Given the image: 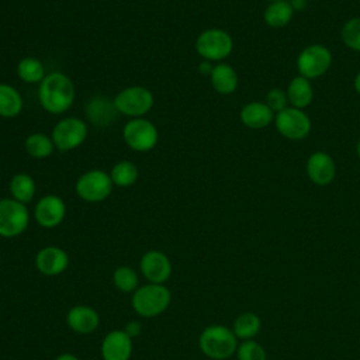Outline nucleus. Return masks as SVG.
I'll list each match as a JSON object with an SVG mask.
<instances>
[{
    "label": "nucleus",
    "mask_w": 360,
    "mask_h": 360,
    "mask_svg": "<svg viewBox=\"0 0 360 360\" xmlns=\"http://www.w3.org/2000/svg\"><path fill=\"white\" fill-rule=\"evenodd\" d=\"M76 90L69 76L62 72L48 73L38 87L41 107L49 114L66 112L75 101Z\"/></svg>",
    "instance_id": "f257e3e1"
},
{
    "label": "nucleus",
    "mask_w": 360,
    "mask_h": 360,
    "mask_svg": "<svg viewBox=\"0 0 360 360\" xmlns=\"http://www.w3.org/2000/svg\"><path fill=\"white\" fill-rule=\"evenodd\" d=\"M172 301V292L165 284L146 283L139 285L131 298L134 311L142 318H155L163 314Z\"/></svg>",
    "instance_id": "f03ea898"
},
{
    "label": "nucleus",
    "mask_w": 360,
    "mask_h": 360,
    "mask_svg": "<svg viewBox=\"0 0 360 360\" xmlns=\"http://www.w3.org/2000/svg\"><path fill=\"white\" fill-rule=\"evenodd\" d=\"M201 352L212 360H226L236 353L238 338L232 329L224 325H210L202 329L198 338Z\"/></svg>",
    "instance_id": "7ed1b4c3"
},
{
    "label": "nucleus",
    "mask_w": 360,
    "mask_h": 360,
    "mask_svg": "<svg viewBox=\"0 0 360 360\" xmlns=\"http://www.w3.org/2000/svg\"><path fill=\"white\" fill-rule=\"evenodd\" d=\"M112 103L117 112L132 118H141L152 110L155 98L149 89L143 86H129L122 89L114 97Z\"/></svg>",
    "instance_id": "20e7f679"
},
{
    "label": "nucleus",
    "mask_w": 360,
    "mask_h": 360,
    "mask_svg": "<svg viewBox=\"0 0 360 360\" xmlns=\"http://www.w3.org/2000/svg\"><path fill=\"white\" fill-rule=\"evenodd\" d=\"M112 187L114 184L110 177V173L100 169H93L79 176V179L76 180L75 190L83 201L100 202L110 197Z\"/></svg>",
    "instance_id": "39448f33"
},
{
    "label": "nucleus",
    "mask_w": 360,
    "mask_h": 360,
    "mask_svg": "<svg viewBox=\"0 0 360 360\" xmlns=\"http://www.w3.org/2000/svg\"><path fill=\"white\" fill-rule=\"evenodd\" d=\"M122 139L135 152H149L158 145L159 131L146 118H132L122 128Z\"/></svg>",
    "instance_id": "423d86ee"
},
{
    "label": "nucleus",
    "mask_w": 360,
    "mask_h": 360,
    "mask_svg": "<svg viewBox=\"0 0 360 360\" xmlns=\"http://www.w3.org/2000/svg\"><path fill=\"white\" fill-rule=\"evenodd\" d=\"M30 224V212L25 204L14 198H0V236L15 238L25 232Z\"/></svg>",
    "instance_id": "0eeeda50"
},
{
    "label": "nucleus",
    "mask_w": 360,
    "mask_h": 360,
    "mask_svg": "<svg viewBox=\"0 0 360 360\" xmlns=\"http://www.w3.org/2000/svg\"><path fill=\"white\" fill-rule=\"evenodd\" d=\"M233 48V41L231 35L219 28H208L202 31L195 39L197 53L208 60H222L231 55Z\"/></svg>",
    "instance_id": "6e6552de"
},
{
    "label": "nucleus",
    "mask_w": 360,
    "mask_h": 360,
    "mask_svg": "<svg viewBox=\"0 0 360 360\" xmlns=\"http://www.w3.org/2000/svg\"><path fill=\"white\" fill-rule=\"evenodd\" d=\"M87 136V125L82 118L68 117L58 121L52 129L51 138L53 145L60 152H68L79 148Z\"/></svg>",
    "instance_id": "1a4fd4ad"
},
{
    "label": "nucleus",
    "mask_w": 360,
    "mask_h": 360,
    "mask_svg": "<svg viewBox=\"0 0 360 360\" xmlns=\"http://www.w3.org/2000/svg\"><path fill=\"white\" fill-rule=\"evenodd\" d=\"M332 62V55L329 49L323 45L315 44L309 45L301 51L297 59V69L300 76L305 79H316L326 73Z\"/></svg>",
    "instance_id": "9d476101"
},
{
    "label": "nucleus",
    "mask_w": 360,
    "mask_h": 360,
    "mask_svg": "<svg viewBox=\"0 0 360 360\" xmlns=\"http://www.w3.org/2000/svg\"><path fill=\"white\" fill-rule=\"evenodd\" d=\"M276 128L283 136L292 141H300L308 135L311 129V121L302 110L287 107L277 112Z\"/></svg>",
    "instance_id": "9b49d317"
},
{
    "label": "nucleus",
    "mask_w": 360,
    "mask_h": 360,
    "mask_svg": "<svg viewBox=\"0 0 360 360\" xmlns=\"http://www.w3.org/2000/svg\"><path fill=\"white\" fill-rule=\"evenodd\" d=\"M66 215V204L56 194H46L39 198L34 208V219L42 228L51 229L62 224Z\"/></svg>",
    "instance_id": "f8f14e48"
},
{
    "label": "nucleus",
    "mask_w": 360,
    "mask_h": 360,
    "mask_svg": "<svg viewBox=\"0 0 360 360\" xmlns=\"http://www.w3.org/2000/svg\"><path fill=\"white\" fill-rule=\"evenodd\" d=\"M139 269L148 283L165 284L172 276V262L166 253L160 250H148L139 260Z\"/></svg>",
    "instance_id": "ddd939ff"
},
{
    "label": "nucleus",
    "mask_w": 360,
    "mask_h": 360,
    "mask_svg": "<svg viewBox=\"0 0 360 360\" xmlns=\"http://www.w3.org/2000/svg\"><path fill=\"white\" fill-rule=\"evenodd\" d=\"M35 267L44 276L62 274L69 266L68 253L59 246H45L35 255Z\"/></svg>",
    "instance_id": "4468645a"
},
{
    "label": "nucleus",
    "mask_w": 360,
    "mask_h": 360,
    "mask_svg": "<svg viewBox=\"0 0 360 360\" xmlns=\"http://www.w3.org/2000/svg\"><path fill=\"white\" fill-rule=\"evenodd\" d=\"M103 360H129L132 354V339L124 329L110 330L100 346Z\"/></svg>",
    "instance_id": "2eb2a0df"
},
{
    "label": "nucleus",
    "mask_w": 360,
    "mask_h": 360,
    "mask_svg": "<svg viewBox=\"0 0 360 360\" xmlns=\"http://www.w3.org/2000/svg\"><path fill=\"white\" fill-rule=\"evenodd\" d=\"M66 323L68 326L82 335H89L94 332L100 325V315L98 312L89 307V305H75L66 314Z\"/></svg>",
    "instance_id": "dca6fc26"
},
{
    "label": "nucleus",
    "mask_w": 360,
    "mask_h": 360,
    "mask_svg": "<svg viewBox=\"0 0 360 360\" xmlns=\"http://www.w3.org/2000/svg\"><path fill=\"white\" fill-rule=\"evenodd\" d=\"M336 166L333 159L325 152H315L307 160V174L316 186H326L335 179Z\"/></svg>",
    "instance_id": "f3484780"
},
{
    "label": "nucleus",
    "mask_w": 360,
    "mask_h": 360,
    "mask_svg": "<svg viewBox=\"0 0 360 360\" xmlns=\"http://www.w3.org/2000/svg\"><path fill=\"white\" fill-rule=\"evenodd\" d=\"M273 120V111L266 103L253 101L240 110V121L250 129L266 128Z\"/></svg>",
    "instance_id": "a211bd4d"
},
{
    "label": "nucleus",
    "mask_w": 360,
    "mask_h": 360,
    "mask_svg": "<svg viewBox=\"0 0 360 360\" xmlns=\"http://www.w3.org/2000/svg\"><path fill=\"white\" fill-rule=\"evenodd\" d=\"M211 84L219 94H231L238 87V75L235 69L226 63H218L214 66L211 75Z\"/></svg>",
    "instance_id": "6ab92c4d"
},
{
    "label": "nucleus",
    "mask_w": 360,
    "mask_h": 360,
    "mask_svg": "<svg viewBox=\"0 0 360 360\" xmlns=\"http://www.w3.org/2000/svg\"><path fill=\"white\" fill-rule=\"evenodd\" d=\"M22 107L24 101L20 91L8 83H0V117L14 118L21 112Z\"/></svg>",
    "instance_id": "aec40b11"
},
{
    "label": "nucleus",
    "mask_w": 360,
    "mask_h": 360,
    "mask_svg": "<svg viewBox=\"0 0 360 360\" xmlns=\"http://www.w3.org/2000/svg\"><path fill=\"white\" fill-rule=\"evenodd\" d=\"M287 97H288V101L295 108L301 110V108L309 105L312 101V97H314V90H312L309 80L302 76L294 77L288 84Z\"/></svg>",
    "instance_id": "412c9836"
},
{
    "label": "nucleus",
    "mask_w": 360,
    "mask_h": 360,
    "mask_svg": "<svg viewBox=\"0 0 360 360\" xmlns=\"http://www.w3.org/2000/svg\"><path fill=\"white\" fill-rule=\"evenodd\" d=\"M8 190H10L11 198L17 200L18 202L28 204L32 201L35 195L37 186L34 179L28 173H17L11 177Z\"/></svg>",
    "instance_id": "4be33fe9"
},
{
    "label": "nucleus",
    "mask_w": 360,
    "mask_h": 360,
    "mask_svg": "<svg viewBox=\"0 0 360 360\" xmlns=\"http://www.w3.org/2000/svg\"><path fill=\"white\" fill-rule=\"evenodd\" d=\"M115 112L117 110L114 103H110L103 97H94L86 105V114L89 120L97 125H108L114 120Z\"/></svg>",
    "instance_id": "5701e85b"
},
{
    "label": "nucleus",
    "mask_w": 360,
    "mask_h": 360,
    "mask_svg": "<svg viewBox=\"0 0 360 360\" xmlns=\"http://www.w3.org/2000/svg\"><path fill=\"white\" fill-rule=\"evenodd\" d=\"M262 328V321L255 312H242L232 323V332L240 340L253 339Z\"/></svg>",
    "instance_id": "b1692460"
},
{
    "label": "nucleus",
    "mask_w": 360,
    "mask_h": 360,
    "mask_svg": "<svg viewBox=\"0 0 360 360\" xmlns=\"http://www.w3.org/2000/svg\"><path fill=\"white\" fill-rule=\"evenodd\" d=\"M24 148L31 158L45 159L53 153L55 145L51 136L42 132H34L25 138Z\"/></svg>",
    "instance_id": "393cba45"
},
{
    "label": "nucleus",
    "mask_w": 360,
    "mask_h": 360,
    "mask_svg": "<svg viewBox=\"0 0 360 360\" xmlns=\"http://www.w3.org/2000/svg\"><path fill=\"white\" fill-rule=\"evenodd\" d=\"M17 75L24 83H41L46 76L42 62L34 56L20 59L17 63Z\"/></svg>",
    "instance_id": "a878e982"
},
{
    "label": "nucleus",
    "mask_w": 360,
    "mask_h": 360,
    "mask_svg": "<svg viewBox=\"0 0 360 360\" xmlns=\"http://www.w3.org/2000/svg\"><path fill=\"white\" fill-rule=\"evenodd\" d=\"M292 11L288 1H273L264 10V21L271 28L285 27L292 18Z\"/></svg>",
    "instance_id": "bb28decb"
},
{
    "label": "nucleus",
    "mask_w": 360,
    "mask_h": 360,
    "mask_svg": "<svg viewBox=\"0 0 360 360\" xmlns=\"http://www.w3.org/2000/svg\"><path fill=\"white\" fill-rule=\"evenodd\" d=\"M138 176L139 170L131 160H120L110 170L112 184L122 188L132 186L138 180Z\"/></svg>",
    "instance_id": "cd10ccee"
},
{
    "label": "nucleus",
    "mask_w": 360,
    "mask_h": 360,
    "mask_svg": "<svg viewBox=\"0 0 360 360\" xmlns=\"http://www.w3.org/2000/svg\"><path fill=\"white\" fill-rule=\"evenodd\" d=\"M112 284L121 292H134L139 287L138 273L129 266H118L112 273Z\"/></svg>",
    "instance_id": "c85d7f7f"
},
{
    "label": "nucleus",
    "mask_w": 360,
    "mask_h": 360,
    "mask_svg": "<svg viewBox=\"0 0 360 360\" xmlns=\"http://www.w3.org/2000/svg\"><path fill=\"white\" fill-rule=\"evenodd\" d=\"M235 354L238 360H267L266 350L253 339L242 340V343L238 345Z\"/></svg>",
    "instance_id": "c756f323"
},
{
    "label": "nucleus",
    "mask_w": 360,
    "mask_h": 360,
    "mask_svg": "<svg viewBox=\"0 0 360 360\" xmlns=\"http://www.w3.org/2000/svg\"><path fill=\"white\" fill-rule=\"evenodd\" d=\"M342 39L346 46L353 51H360V17L350 18L342 28Z\"/></svg>",
    "instance_id": "7c9ffc66"
},
{
    "label": "nucleus",
    "mask_w": 360,
    "mask_h": 360,
    "mask_svg": "<svg viewBox=\"0 0 360 360\" xmlns=\"http://www.w3.org/2000/svg\"><path fill=\"white\" fill-rule=\"evenodd\" d=\"M287 101H288L287 93L283 91L281 89H273L266 96V104L271 111H277V112L283 111L284 108H287Z\"/></svg>",
    "instance_id": "2f4dec72"
},
{
    "label": "nucleus",
    "mask_w": 360,
    "mask_h": 360,
    "mask_svg": "<svg viewBox=\"0 0 360 360\" xmlns=\"http://www.w3.org/2000/svg\"><path fill=\"white\" fill-rule=\"evenodd\" d=\"M124 332H125L131 339H134V338H136V336L141 335V332H142V325H141L139 321H135V319L128 321V322L125 323V326H124Z\"/></svg>",
    "instance_id": "473e14b6"
},
{
    "label": "nucleus",
    "mask_w": 360,
    "mask_h": 360,
    "mask_svg": "<svg viewBox=\"0 0 360 360\" xmlns=\"http://www.w3.org/2000/svg\"><path fill=\"white\" fill-rule=\"evenodd\" d=\"M212 69H214V66L208 62V60H204V62H201L200 65H198V70H200V73L201 75H211V72H212Z\"/></svg>",
    "instance_id": "72a5a7b5"
},
{
    "label": "nucleus",
    "mask_w": 360,
    "mask_h": 360,
    "mask_svg": "<svg viewBox=\"0 0 360 360\" xmlns=\"http://www.w3.org/2000/svg\"><path fill=\"white\" fill-rule=\"evenodd\" d=\"M292 10H304L307 7V0H288Z\"/></svg>",
    "instance_id": "f704fd0d"
},
{
    "label": "nucleus",
    "mask_w": 360,
    "mask_h": 360,
    "mask_svg": "<svg viewBox=\"0 0 360 360\" xmlns=\"http://www.w3.org/2000/svg\"><path fill=\"white\" fill-rule=\"evenodd\" d=\"M53 360H79V357L75 356L73 353H60Z\"/></svg>",
    "instance_id": "c9c22d12"
},
{
    "label": "nucleus",
    "mask_w": 360,
    "mask_h": 360,
    "mask_svg": "<svg viewBox=\"0 0 360 360\" xmlns=\"http://www.w3.org/2000/svg\"><path fill=\"white\" fill-rule=\"evenodd\" d=\"M354 89H356V91L360 94V72L357 73V76H356V79H354Z\"/></svg>",
    "instance_id": "e433bc0d"
},
{
    "label": "nucleus",
    "mask_w": 360,
    "mask_h": 360,
    "mask_svg": "<svg viewBox=\"0 0 360 360\" xmlns=\"http://www.w3.org/2000/svg\"><path fill=\"white\" fill-rule=\"evenodd\" d=\"M357 155H359V158H360V141H359V143H357Z\"/></svg>",
    "instance_id": "4c0bfd02"
},
{
    "label": "nucleus",
    "mask_w": 360,
    "mask_h": 360,
    "mask_svg": "<svg viewBox=\"0 0 360 360\" xmlns=\"http://www.w3.org/2000/svg\"><path fill=\"white\" fill-rule=\"evenodd\" d=\"M271 1H288V0H271Z\"/></svg>",
    "instance_id": "58836bf2"
}]
</instances>
